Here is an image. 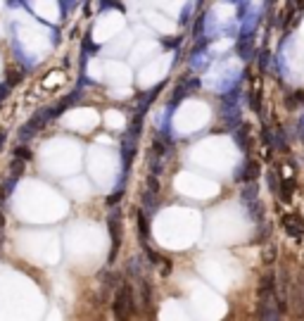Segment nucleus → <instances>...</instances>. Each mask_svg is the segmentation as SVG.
I'll list each match as a JSON object with an SVG mask.
<instances>
[{"label":"nucleus","instance_id":"obj_3","mask_svg":"<svg viewBox=\"0 0 304 321\" xmlns=\"http://www.w3.org/2000/svg\"><path fill=\"white\" fill-rule=\"evenodd\" d=\"M109 236H112V252H109V259H114L119 248H121V212L114 210L109 214Z\"/></svg>","mask_w":304,"mask_h":321},{"label":"nucleus","instance_id":"obj_7","mask_svg":"<svg viewBox=\"0 0 304 321\" xmlns=\"http://www.w3.org/2000/svg\"><path fill=\"white\" fill-rule=\"evenodd\" d=\"M138 281H140V295H143V307H147V309H150V304H152V285H150V281H147L145 276H140Z\"/></svg>","mask_w":304,"mask_h":321},{"label":"nucleus","instance_id":"obj_6","mask_svg":"<svg viewBox=\"0 0 304 321\" xmlns=\"http://www.w3.org/2000/svg\"><path fill=\"white\" fill-rule=\"evenodd\" d=\"M197 86H200V81H197V79L179 83V86H176V91H174V100H171V107H174V105H179V102L186 98V93H188V91H195Z\"/></svg>","mask_w":304,"mask_h":321},{"label":"nucleus","instance_id":"obj_1","mask_svg":"<svg viewBox=\"0 0 304 321\" xmlns=\"http://www.w3.org/2000/svg\"><path fill=\"white\" fill-rule=\"evenodd\" d=\"M283 314V302L276 293V276L266 274L259 288V319H278Z\"/></svg>","mask_w":304,"mask_h":321},{"label":"nucleus","instance_id":"obj_15","mask_svg":"<svg viewBox=\"0 0 304 321\" xmlns=\"http://www.w3.org/2000/svg\"><path fill=\"white\" fill-rule=\"evenodd\" d=\"M266 181H268V188H271V193H278V181H276V174H273V172H268V174H266Z\"/></svg>","mask_w":304,"mask_h":321},{"label":"nucleus","instance_id":"obj_13","mask_svg":"<svg viewBox=\"0 0 304 321\" xmlns=\"http://www.w3.org/2000/svg\"><path fill=\"white\" fill-rule=\"evenodd\" d=\"M138 229H140V240H147V221H145V214L143 212H140V214H138Z\"/></svg>","mask_w":304,"mask_h":321},{"label":"nucleus","instance_id":"obj_9","mask_svg":"<svg viewBox=\"0 0 304 321\" xmlns=\"http://www.w3.org/2000/svg\"><path fill=\"white\" fill-rule=\"evenodd\" d=\"M254 200H259V195H257V186H254V181H250V186H245L242 188V202H254Z\"/></svg>","mask_w":304,"mask_h":321},{"label":"nucleus","instance_id":"obj_10","mask_svg":"<svg viewBox=\"0 0 304 321\" xmlns=\"http://www.w3.org/2000/svg\"><path fill=\"white\" fill-rule=\"evenodd\" d=\"M38 128H41V126H38L36 121L31 119V121L27 124V126H22V131H19V138H22V140H29V138L34 136V133H36Z\"/></svg>","mask_w":304,"mask_h":321},{"label":"nucleus","instance_id":"obj_11","mask_svg":"<svg viewBox=\"0 0 304 321\" xmlns=\"http://www.w3.org/2000/svg\"><path fill=\"white\" fill-rule=\"evenodd\" d=\"M126 269H128V274L135 276V278H140V276H143V269H140V259H138V257H133V259H128V264H126Z\"/></svg>","mask_w":304,"mask_h":321},{"label":"nucleus","instance_id":"obj_17","mask_svg":"<svg viewBox=\"0 0 304 321\" xmlns=\"http://www.w3.org/2000/svg\"><path fill=\"white\" fill-rule=\"evenodd\" d=\"M299 131H302V138H304V119L299 121Z\"/></svg>","mask_w":304,"mask_h":321},{"label":"nucleus","instance_id":"obj_2","mask_svg":"<svg viewBox=\"0 0 304 321\" xmlns=\"http://www.w3.org/2000/svg\"><path fill=\"white\" fill-rule=\"evenodd\" d=\"M133 288L128 283H121L119 290L114 295V304H112V312L116 319H128L133 314Z\"/></svg>","mask_w":304,"mask_h":321},{"label":"nucleus","instance_id":"obj_4","mask_svg":"<svg viewBox=\"0 0 304 321\" xmlns=\"http://www.w3.org/2000/svg\"><path fill=\"white\" fill-rule=\"evenodd\" d=\"M157 200H160V181H157V176L152 174L147 176V181H145V191H143V205L145 210H155L157 207Z\"/></svg>","mask_w":304,"mask_h":321},{"label":"nucleus","instance_id":"obj_12","mask_svg":"<svg viewBox=\"0 0 304 321\" xmlns=\"http://www.w3.org/2000/svg\"><path fill=\"white\" fill-rule=\"evenodd\" d=\"M238 50H240L242 57H250L252 55V38H242L240 46H238Z\"/></svg>","mask_w":304,"mask_h":321},{"label":"nucleus","instance_id":"obj_16","mask_svg":"<svg viewBox=\"0 0 304 321\" xmlns=\"http://www.w3.org/2000/svg\"><path fill=\"white\" fill-rule=\"evenodd\" d=\"M17 157H19V159H29V157H31V152H29L27 147H17Z\"/></svg>","mask_w":304,"mask_h":321},{"label":"nucleus","instance_id":"obj_14","mask_svg":"<svg viewBox=\"0 0 304 321\" xmlns=\"http://www.w3.org/2000/svg\"><path fill=\"white\" fill-rule=\"evenodd\" d=\"M22 169H24V159H19V157H15V162H12V167H10V172H12V176H19V174H22Z\"/></svg>","mask_w":304,"mask_h":321},{"label":"nucleus","instance_id":"obj_8","mask_svg":"<svg viewBox=\"0 0 304 321\" xmlns=\"http://www.w3.org/2000/svg\"><path fill=\"white\" fill-rule=\"evenodd\" d=\"M259 174H261L259 162H247V167L242 169V179H245V181H254Z\"/></svg>","mask_w":304,"mask_h":321},{"label":"nucleus","instance_id":"obj_5","mask_svg":"<svg viewBox=\"0 0 304 321\" xmlns=\"http://www.w3.org/2000/svg\"><path fill=\"white\" fill-rule=\"evenodd\" d=\"M280 224L283 229L292 236V238H304V221L297 217V214H283L280 217Z\"/></svg>","mask_w":304,"mask_h":321}]
</instances>
